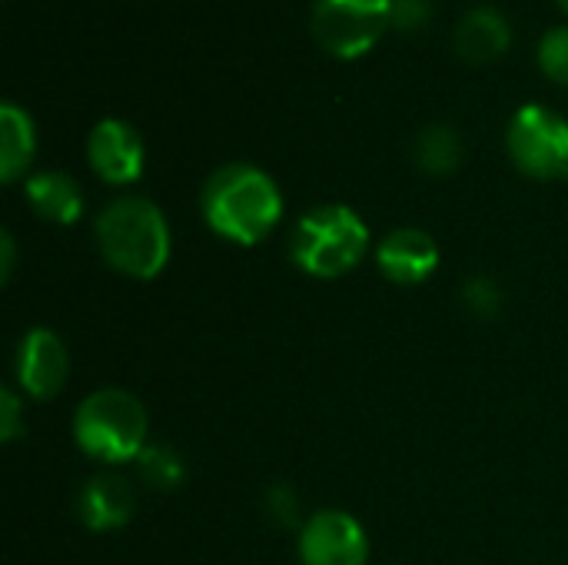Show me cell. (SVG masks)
<instances>
[{
  "mask_svg": "<svg viewBox=\"0 0 568 565\" xmlns=\"http://www.w3.org/2000/svg\"><path fill=\"white\" fill-rule=\"evenodd\" d=\"M453 43H456V53H459L466 63L483 67V63L499 60V57L509 50L513 30H509V20H506L496 7H473V10H466L463 20L456 23Z\"/></svg>",
  "mask_w": 568,
  "mask_h": 565,
  "instance_id": "7c38bea8",
  "label": "cell"
},
{
  "mask_svg": "<svg viewBox=\"0 0 568 565\" xmlns=\"http://www.w3.org/2000/svg\"><path fill=\"white\" fill-rule=\"evenodd\" d=\"M266 516L276 523V526H296L300 523V500L290 486L276 483L270 493H266Z\"/></svg>",
  "mask_w": 568,
  "mask_h": 565,
  "instance_id": "d6986e66",
  "label": "cell"
},
{
  "mask_svg": "<svg viewBox=\"0 0 568 565\" xmlns=\"http://www.w3.org/2000/svg\"><path fill=\"white\" fill-rule=\"evenodd\" d=\"M506 150L532 180H568V120L552 107H519L506 130Z\"/></svg>",
  "mask_w": 568,
  "mask_h": 565,
  "instance_id": "5b68a950",
  "label": "cell"
},
{
  "mask_svg": "<svg viewBox=\"0 0 568 565\" xmlns=\"http://www.w3.org/2000/svg\"><path fill=\"white\" fill-rule=\"evenodd\" d=\"M433 17V0H393V27L396 30H419Z\"/></svg>",
  "mask_w": 568,
  "mask_h": 565,
  "instance_id": "44dd1931",
  "label": "cell"
},
{
  "mask_svg": "<svg viewBox=\"0 0 568 565\" xmlns=\"http://www.w3.org/2000/svg\"><path fill=\"white\" fill-rule=\"evenodd\" d=\"M389 27L393 0H316L313 7L316 43L339 60L369 53Z\"/></svg>",
  "mask_w": 568,
  "mask_h": 565,
  "instance_id": "8992f818",
  "label": "cell"
},
{
  "mask_svg": "<svg viewBox=\"0 0 568 565\" xmlns=\"http://www.w3.org/2000/svg\"><path fill=\"white\" fill-rule=\"evenodd\" d=\"M23 196L30 203V210L47 220V223H57V226H70L80 220L83 213V193H80V183L70 176V173H60V170H43V173H33L23 186Z\"/></svg>",
  "mask_w": 568,
  "mask_h": 565,
  "instance_id": "4fadbf2b",
  "label": "cell"
},
{
  "mask_svg": "<svg viewBox=\"0 0 568 565\" xmlns=\"http://www.w3.org/2000/svg\"><path fill=\"white\" fill-rule=\"evenodd\" d=\"M93 240L106 266L130 280L160 276L173 250L170 223L163 210L146 196L110 200L93 223Z\"/></svg>",
  "mask_w": 568,
  "mask_h": 565,
  "instance_id": "7a4b0ae2",
  "label": "cell"
},
{
  "mask_svg": "<svg viewBox=\"0 0 568 565\" xmlns=\"http://www.w3.org/2000/svg\"><path fill=\"white\" fill-rule=\"evenodd\" d=\"M133 509H136V493L130 480L120 473L93 476L77 496V516L90 533L123 529L133 519Z\"/></svg>",
  "mask_w": 568,
  "mask_h": 565,
  "instance_id": "8fae6325",
  "label": "cell"
},
{
  "mask_svg": "<svg viewBox=\"0 0 568 565\" xmlns=\"http://www.w3.org/2000/svg\"><path fill=\"white\" fill-rule=\"evenodd\" d=\"M146 410L126 390H97L73 413L77 446L106 466L136 463L146 450Z\"/></svg>",
  "mask_w": 568,
  "mask_h": 565,
  "instance_id": "277c9868",
  "label": "cell"
},
{
  "mask_svg": "<svg viewBox=\"0 0 568 565\" xmlns=\"http://www.w3.org/2000/svg\"><path fill=\"white\" fill-rule=\"evenodd\" d=\"M136 476H140V483H146L156 493H173L183 483L186 466H183V460H180V453L173 446L146 443V450L136 460Z\"/></svg>",
  "mask_w": 568,
  "mask_h": 565,
  "instance_id": "2e32d148",
  "label": "cell"
},
{
  "mask_svg": "<svg viewBox=\"0 0 568 565\" xmlns=\"http://www.w3.org/2000/svg\"><path fill=\"white\" fill-rule=\"evenodd\" d=\"M0 250H3V263H0L3 273H0V276L10 280V273H13V256H17V253H13V236H10V233L0 236Z\"/></svg>",
  "mask_w": 568,
  "mask_h": 565,
  "instance_id": "7402d4cb",
  "label": "cell"
},
{
  "mask_svg": "<svg viewBox=\"0 0 568 565\" xmlns=\"http://www.w3.org/2000/svg\"><path fill=\"white\" fill-rule=\"evenodd\" d=\"M37 150V130L27 110H20L17 103H3L0 107V180L3 183H17Z\"/></svg>",
  "mask_w": 568,
  "mask_h": 565,
  "instance_id": "5bb4252c",
  "label": "cell"
},
{
  "mask_svg": "<svg viewBox=\"0 0 568 565\" xmlns=\"http://www.w3.org/2000/svg\"><path fill=\"white\" fill-rule=\"evenodd\" d=\"M463 303L473 316L493 320L503 310V290L489 276H469L463 286Z\"/></svg>",
  "mask_w": 568,
  "mask_h": 565,
  "instance_id": "ac0fdd59",
  "label": "cell"
},
{
  "mask_svg": "<svg viewBox=\"0 0 568 565\" xmlns=\"http://www.w3.org/2000/svg\"><path fill=\"white\" fill-rule=\"evenodd\" d=\"M556 3H559V7H562V10L568 13V0H556Z\"/></svg>",
  "mask_w": 568,
  "mask_h": 565,
  "instance_id": "603a6c76",
  "label": "cell"
},
{
  "mask_svg": "<svg viewBox=\"0 0 568 565\" xmlns=\"http://www.w3.org/2000/svg\"><path fill=\"white\" fill-rule=\"evenodd\" d=\"M87 163L103 183L126 186V183L140 180L143 163H146V150H143L140 133L126 120L106 117L87 137Z\"/></svg>",
  "mask_w": 568,
  "mask_h": 565,
  "instance_id": "9c48e42d",
  "label": "cell"
},
{
  "mask_svg": "<svg viewBox=\"0 0 568 565\" xmlns=\"http://www.w3.org/2000/svg\"><path fill=\"white\" fill-rule=\"evenodd\" d=\"M200 210L216 236L256 246L276 230L283 216V193L266 170L253 163H226L203 183Z\"/></svg>",
  "mask_w": 568,
  "mask_h": 565,
  "instance_id": "6da1fadb",
  "label": "cell"
},
{
  "mask_svg": "<svg viewBox=\"0 0 568 565\" xmlns=\"http://www.w3.org/2000/svg\"><path fill=\"white\" fill-rule=\"evenodd\" d=\"M369 539L356 516L343 509H320L300 529L303 565H366Z\"/></svg>",
  "mask_w": 568,
  "mask_h": 565,
  "instance_id": "52a82bcc",
  "label": "cell"
},
{
  "mask_svg": "<svg viewBox=\"0 0 568 565\" xmlns=\"http://www.w3.org/2000/svg\"><path fill=\"white\" fill-rule=\"evenodd\" d=\"M13 370H17V386L23 396L37 403L53 400L70 376V356H67L63 340L47 326H33L17 346Z\"/></svg>",
  "mask_w": 568,
  "mask_h": 565,
  "instance_id": "ba28073f",
  "label": "cell"
},
{
  "mask_svg": "<svg viewBox=\"0 0 568 565\" xmlns=\"http://www.w3.org/2000/svg\"><path fill=\"white\" fill-rule=\"evenodd\" d=\"M369 253V226L353 206L326 203L300 216L290 256L293 263L316 280H339L353 273Z\"/></svg>",
  "mask_w": 568,
  "mask_h": 565,
  "instance_id": "3957f363",
  "label": "cell"
},
{
  "mask_svg": "<svg viewBox=\"0 0 568 565\" xmlns=\"http://www.w3.org/2000/svg\"><path fill=\"white\" fill-rule=\"evenodd\" d=\"M20 436H23V403L10 386H3L0 390V440L13 443Z\"/></svg>",
  "mask_w": 568,
  "mask_h": 565,
  "instance_id": "ffe728a7",
  "label": "cell"
},
{
  "mask_svg": "<svg viewBox=\"0 0 568 565\" xmlns=\"http://www.w3.org/2000/svg\"><path fill=\"white\" fill-rule=\"evenodd\" d=\"M539 67L552 83L568 87V27H552L539 40Z\"/></svg>",
  "mask_w": 568,
  "mask_h": 565,
  "instance_id": "e0dca14e",
  "label": "cell"
},
{
  "mask_svg": "<svg viewBox=\"0 0 568 565\" xmlns=\"http://www.w3.org/2000/svg\"><path fill=\"white\" fill-rule=\"evenodd\" d=\"M416 163L419 170L433 173V176H449L459 170L463 163V140L453 127H426L416 137Z\"/></svg>",
  "mask_w": 568,
  "mask_h": 565,
  "instance_id": "9a60e30c",
  "label": "cell"
},
{
  "mask_svg": "<svg viewBox=\"0 0 568 565\" xmlns=\"http://www.w3.org/2000/svg\"><path fill=\"white\" fill-rule=\"evenodd\" d=\"M376 266L389 283L419 286L439 270V246L419 226H399L376 246Z\"/></svg>",
  "mask_w": 568,
  "mask_h": 565,
  "instance_id": "30bf717a",
  "label": "cell"
}]
</instances>
